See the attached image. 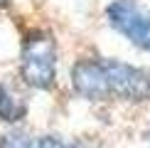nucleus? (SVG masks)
Here are the masks:
<instances>
[{"instance_id":"nucleus-3","label":"nucleus","mask_w":150,"mask_h":148,"mask_svg":"<svg viewBox=\"0 0 150 148\" xmlns=\"http://www.w3.org/2000/svg\"><path fill=\"white\" fill-rule=\"evenodd\" d=\"M106 20L113 32L126 37L133 47L150 52V10L140 0H113L106 8Z\"/></svg>"},{"instance_id":"nucleus-4","label":"nucleus","mask_w":150,"mask_h":148,"mask_svg":"<svg viewBox=\"0 0 150 148\" xmlns=\"http://www.w3.org/2000/svg\"><path fill=\"white\" fill-rule=\"evenodd\" d=\"M71 89L84 101H111L108 79L101 57H81L71 64Z\"/></svg>"},{"instance_id":"nucleus-6","label":"nucleus","mask_w":150,"mask_h":148,"mask_svg":"<svg viewBox=\"0 0 150 148\" xmlns=\"http://www.w3.org/2000/svg\"><path fill=\"white\" fill-rule=\"evenodd\" d=\"M32 141H35V136L15 128V131H8L0 136V148H32Z\"/></svg>"},{"instance_id":"nucleus-8","label":"nucleus","mask_w":150,"mask_h":148,"mask_svg":"<svg viewBox=\"0 0 150 148\" xmlns=\"http://www.w3.org/2000/svg\"><path fill=\"white\" fill-rule=\"evenodd\" d=\"M67 148H96L91 143V141H84V138H79V141H74V143H69Z\"/></svg>"},{"instance_id":"nucleus-7","label":"nucleus","mask_w":150,"mask_h":148,"mask_svg":"<svg viewBox=\"0 0 150 148\" xmlns=\"http://www.w3.org/2000/svg\"><path fill=\"white\" fill-rule=\"evenodd\" d=\"M67 146L69 143L59 133H42V136H35L32 141V148H67Z\"/></svg>"},{"instance_id":"nucleus-5","label":"nucleus","mask_w":150,"mask_h":148,"mask_svg":"<svg viewBox=\"0 0 150 148\" xmlns=\"http://www.w3.org/2000/svg\"><path fill=\"white\" fill-rule=\"evenodd\" d=\"M27 109H30L27 99L15 86L8 82H0V121L8 123V126L22 123L25 116H27Z\"/></svg>"},{"instance_id":"nucleus-1","label":"nucleus","mask_w":150,"mask_h":148,"mask_svg":"<svg viewBox=\"0 0 150 148\" xmlns=\"http://www.w3.org/2000/svg\"><path fill=\"white\" fill-rule=\"evenodd\" d=\"M57 40L49 30H30L20 49V79L30 89L49 91L57 84Z\"/></svg>"},{"instance_id":"nucleus-9","label":"nucleus","mask_w":150,"mask_h":148,"mask_svg":"<svg viewBox=\"0 0 150 148\" xmlns=\"http://www.w3.org/2000/svg\"><path fill=\"white\" fill-rule=\"evenodd\" d=\"M10 3V0H0V8H5V5H8Z\"/></svg>"},{"instance_id":"nucleus-2","label":"nucleus","mask_w":150,"mask_h":148,"mask_svg":"<svg viewBox=\"0 0 150 148\" xmlns=\"http://www.w3.org/2000/svg\"><path fill=\"white\" fill-rule=\"evenodd\" d=\"M101 62H103L106 79H108L111 99L128 101V104L150 101V69L128 64V62L113 57H101Z\"/></svg>"}]
</instances>
